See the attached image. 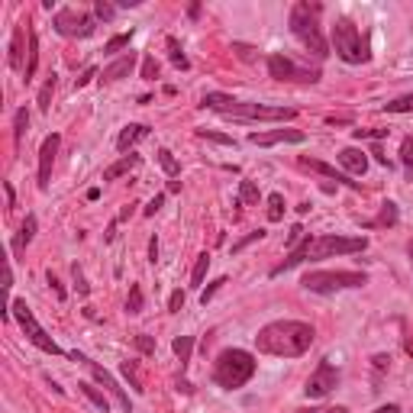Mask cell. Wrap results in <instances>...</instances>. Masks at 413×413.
<instances>
[{"instance_id":"obj_1","label":"cell","mask_w":413,"mask_h":413,"mask_svg":"<svg viewBox=\"0 0 413 413\" xmlns=\"http://www.w3.org/2000/svg\"><path fill=\"white\" fill-rule=\"evenodd\" d=\"M313 336H317V333H313L310 323H301V319H274V323L258 329L255 346H258V352H265V355L297 358L313 346Z\"/></svg>"},{"instance_id":"obj_2","label":"cell","mask_w":413,"mask_h":413,"mask_svg":"<svg viewBox=\"0 0 413 413\" xmlns=\"http://www.w3.org/2000/svg\"><path fill=\"white\" fill-rule=\"evenodd\" d=\"M204 107H210V110L223 113V116H233V120H294L297 113L288 110V107H265V103H245V100H233V97L226 94H216V91H210V94L204 97Z\"/></svg>"},{"instance_id":"obj_3","label":"cell","mask_w":413,"mask_h":413,"mask_svg":"<svg viewBox=\"0 0 413 413\" xmlns=\"http://www.w3.org/2000/svg\"><path fill=\"white\" fill-rule=\"evenodd\" d=\"M319 13H323L319 3H307V0L294 3L291 7V33L301 39L307 52H313L317 58H326L329 46H326V39H323V33H319Z\"/></svg>"},{"instance_id":"obj_4","label":"cell","mask_w":413,"mask_h":413,"mask_svg":"<svg viewBox=\"0 0 413 413\" xmlns=\"http://www.w3.org/2000/svg\"><path fill=\"white\" fill-rule=\"evenodd\" d=\"M252 375H255V358L245 349H226L213 362V381L220 387H226V391L249 385Z\"/></svg>"},{"instance_id":"obj_5","label":"cell","mask_w":413,"mask_h":413,"mask_svg":"<svg viewBox=\"0 0 413 413\" xmlns=\"http://www.w3.org/2000/svg\"><path fill=\"white\" fill-rule=\"evenodd\" d=\"M333 49H336V55L349 65H362L371 58L368 52V39L358 33V26L352 19H336V26H333Z\"/></svg>"},{"instance_id":"obj_6","label":"cell","mask_w":413,"mask_h":413,"mask_svg":"<svg viewBox=\"0 0 413 413\" xmlns=\"http://www.w3.org/2000/svg\"><path fill=\"white\" fill-rule=\"evenodd\" d=\"M301 284L313 294H336L349 291V288H362V284H368V278L365 272H307Z\"/></svg>"},{"instance_id":"obj_7","label":"cell","mask_w":413,"mask_h":413,"mask_svg":"<svg viewBox=\"0 0 413 413\" xmlns=\"http://www.w3.org/2000/svg\"><path fill=\"white\" fill-rule=\"evenodd\" d=\"M10 313L17 317V323L23 326V333H26V339L33 342V346L42 349V352H49V355H62L58 342H55L52 336H49L46 329L39 326V319L33 317V310L26 307V301H10Z\"/></svg>"},{"instance_id":"obj_8","label":"cell","mask_w":413,"mask_h":413,"mask_svg":"<svg viewBox=\"0 0 413 413\" xmlns=\"http://www.w3.org/2000/svg\"><path fill=\"white\" fill-rule=\"evenodd\" d=\"M368 245L365 236H319L310 243V262H319V258H333V255H352L362 252Z\"/></svg>"},{"instance_id":"obj_9","label":"cell","mask_w":413,"mask_h":413,"mask_svg":"<svg viewBox=\"0 0 413 413\" xmlns=\"http://www.w3.org/2000/svg\"><path fill=\"white\" fill-rule=\"evenodd\" d=\"M55 29L68 39H87L97 29V23H94L91 13H85V10L65 7V10H58L55 13Z\"/></svg>"},{"instance_id":"obj_10","label":"cell","mask_w":413,"mask_h":413,"mask_svg":"<svg viewBox=\"0 0 413 413\" xmlns=\"http://www.w3.org/2000/svg\"><path fill=\"white\" fill-rule=\"evenodd\" d=\"M268 75L274 81H301V85H317L319 71H307V68L294 65L288 55H268Z\"/></svg>"},{"instance_id":"obj_11","label":"cell","mask_w":413,"mask_h":413,"mask_svg":"<svg viewBox=\"0 0 413 413\" xmlns=\"http://www.w3.org/2000/svg\"><path fill=\"white\" fill-rule=\"evenodd\" d=\"M71 358H75V362H85V365L91 368V375H94V381H97V385H103V387H107V391H110V397H113V401H116V404H120L126 413H132V401H130V394H126V391H123V387L116 385V381H113V375H110V371H107V368H103V365H97V362H91V358H87V355H81V352H71Z\"/></svg>"},{"instance_id":"obj_12","label":"cell","mask_w":413,"mask_h":413,"mask_svg":"<svg viewBox=\"0 0 413 413\" xmlns=\"http://www.w3.org/2000/svg\"><path fill=\"white\" fill-rule=\"evenodd\" d=\"M336 385H339V368H333L329 362H319L317 371L307 378V387H304V394L313 397V401H319V397H326Z\"/></svg>"},{"instance_id":"obj_13","label":"cell","mask_w":413,"mask_h":413,"mask_svg":"<svg viewBox=\"0 0 413 413\" xmlns=\"http://www.w3.org/2000/svg\"><path fill=\"white\" fill-rule=\"evenodd\" d=\"M58 132H52V136H46V142H42V149H39V188L46 191L49 181H52V165H55V155H58Z\"/></svg>"},{"instance_id":"obj_14","label":"cell","mask_w":413,"mask_h":413,"mask_svg":"<svg viewBox=\"0 0 413 413\" xmlns=\"http://www.w3.org/2000/svg\"><path fill=\"white\" fill-rule=\"evenodd\" d=\"M304 139L307 136L301 130H272V132H252L249 136L252 146H278V142H304Z\"/></svg>"},{"instance_id":"obj_15","label":"cell","mask_w":413,"mask_h":413,"mask_svg":"<svg viewBox=\"0 0 413 413\" xmlns=\"http://www.w3.org/2000/svg\"><path fill=\"white\" fill-rule=\"evenodd\" d=\"M301 168H310V171H317V175H326V178H336L339 184H346V188H352V191H358L362 184L358 181H352L349 175H342V171H336L333 165H323V161H317V159H307V155H301Z\"/></svg>"},{"instance_id":"obj_16","label":"cell","mask_w":413,"mask_h":413,"mask_svg":"<svg viewBox=\"0 0 413 413\" xmlns=\"http://www.w3.org/2000/svg\"><path fill=\"white\" fill-rule=\"evenodd\" d=\"M336 159H339V165H342L349 175H365V171H368L365 152H358V149H342Z\"/></svg>"},{"instance_id":"obj_17","label":"cell","mask_w":413,"mask_h":413,"mask_svg":"<svg viewBox=\"0 0 413 413\" xmlns=\"http://www.w3.org/2000/svg\"><path fill=\"white\" fill-rule=\"evenodd\" d=\"M149 136V126H142V123H130V126H123V132L116 136V149L120 152H130L132 146L139 139H146Z\"/></svg>"},{"instance_id":"obj_18","label":"cell","mask_w":413,"mask_h":413,"mask_svg":"<svg viewBox=\"0 0 413 413\" xmlns=\"http://www.w3.org/2000/svg\"><path fill=\"white\" fill-rule=\"evenodd\" d=\"M132 68H136V55H123V58H116V62H113V65H107L103 68V75H100V81H120V78H126L132 71Z\"/></svg>"},{"instance_id":"obj_19","label":"cell","mask_w":413,"mask_h":413,"mask_svg":"<svg viewBox=\"0 0 413 413\" xmlns=\"http://www.w3.org/2000/svg\"><path fill=\"white\" fill-rule=\"evenodd\" d=\"M36 216L33 213H26V220H23V226H19V233H17V239H13V252H23L29 243H33V236H36Z\"/></svg>"},{"instance_id":"obj_20","label":"cell","mask_w":413,"mask_h":413,"mask_svg":"<svg viewBox=\"0 0 413 413\" xmlns=\"http://www.w3.org/2000/svg\"><path fill=\"white\" fill-rule=\"evenodd\" d=\"M136 165H139V155H123L120 161H113L110 168H103V181H116L120 175H130Z\"/></svg>"},{"instance_id":"obj_21","label":"cell","mask_w":413,"mask_h":413,"mask_svg":"<svg viewBox=\"0 0 413 413\" xmlns=\"http://www.w3.org/2000/svg\"><path fill=\"white\" fill-rule=\"evenodd\" d=\"M10 68L13 71H19L23 68V29H13V39H10ZM26 71V68H23Z\"/></svg>"},{"instance_id":"obj_22","label":"cell","mask_w":413,"mask_h":413,"mask_svg":"<svg viewBox=\"0 0 413 413\" xmlns=\"http://www.w3.org/2000/svg\"><path fill=\"white\" fill-rule=\"evenodd\" d=\"M78 387H81V394H85L87 401H91V404L97 407V410H103V413L110 410V401H107V397H103V394H100V391H97L94 385H87V381H85V385H78Z\"/></svg>"},{"instance_id":"obj_23","label":"cell","mask_w":413,"mask_h":413,"mask_svg":"<svg viewBox=\"0 0 413 413\" xmlns=\"http://www.w3.org/2000/svg\"><path fill=\"white\" fill-rule=\"evenodd\" d=\"M168 58L175 62V68H181V71H188V68H191L188 55L181 52V46H178V39H175V36H168Z\"/></svg>"},{"instance_id":"obj_24","label":"cell","mask_w":413,"mask_h":413,"mask_svg":"<svg viewBox=\"0 0 413 413\" xmlns=\"http://www.w3.org/2000/svg\"><path fill=\"white\" fill-rule=\"evenodd\" d=\"M206 268H210V255L200 252L197 255V265H194V272H191V288H200V284H204Z\"/></svg>"},{"instance_id":"obj_25","label":"cell","mask_w":413,"mask_h":413,"mask_svg":"<svg viewBox=\"0 0 413 413\" xmlns=\"http://www.w3.org/2000/svg\"><path fill=\"white\" fill-rule=\"evenodd\" d=\"M171 349H175V355L181 358V365H188V362H191V349H194V339H191V336H178L175 342H171Z\"/></svg>"},{"instance_id":"obj_26","label":"cell","mask_w":413,"mask_h":413,"mask_svg":"<svg viewBox=\"0 0 413 413\" xmlns=\"http://www.w3.org/2000/svg\"><path fill=\"white\" fill-rule=\"evenodd\" d=\"M159 165L165 168V175H168V178H178V175H181L178 159H175V155H171L168 149H159Z\"/></svg>"},{"instance_id":"obj_27","label":"cell","mask_w":413,"mask_h":413,"mask_svg":"<svg viewBox=\"0 0 413 413\" xmlns=\"http://www.w3.org/2000/svg\"><path fill=\"white\" fill-rule=\"evenodd\" d=\"M36 62H39V36L36 33H29V62H26V71H23L26 81L36 75Z\"/></svg>"},{"instance_id":"obj_28","label":"cell","mask_w":413,"mask_h":413,"mask_svg":"<svg viewBox=\"0 0 413 413\" xmlns=\"http://www.w3.org/2000/svg\"><path fill=\"white\" fill-rule=\"evenodd\" d=\"M401 161H404L407 178H413V136H404V139H401Z\"/></svg>"},{"instance_id":"obj_29","label":"cell","mask_w":413,"mask_h":413,"mask_svg":"<svg viewBox=\"0 0 413 413\" xmlns=\"http://www.w3.org/2000/svg\"><path fill=\"white\" fill-rule=\"evenodd\" d=\"M394 223H397V204L385 200V204H381V216H378L375 223H368V226H394Z\"/></svg>"},{"instance_id":"obj_30","label":"cell","mask_w":413,"mask_h":413,"mask_svg":"<svg viewBox=\"0 0 413 413\" xmlns=\"http://www.w3.org/2000/svg\"><path fill=\"white\" fill-rule=\"evenodd\" d=\"M52 94H55V75H52V78H49V81H46V85H42V91H39V110H42V113H49V107H52Z\"/></svg>"},{"instance_id":"obj_31","label":"cell","mask_w":413,"mask_h":413,"mask_svg":"<svg viewBox=\"0 0 413 413\" xmlns=\"http://www.w3.org/2000/svg\"><path fill=\"white\" fill-rule=\"evenodd\" d=\"M130 42H132V29H130V33H120V36H113L110 42L103 46V52H107V55H116V52H120V49H126Z\"/></svg>"},{"instance_id":"obj_32","label":"cell","mask_w":413,"mask_h":413,"mask_svg":"<svg viewBox=\"0 0 413 413\" xmlns=\"http://www.w3.org/2000/svg\"><path fill=\"white\" fill-rule=\"evenodd\" d=\"M281 216H284V197L281 194H268V220L278 223Z\"/></svg>"},{"instance_id":"obj_33","label":"cell","mask_w":413,"mask_h":413,"mask_svg":"<svg viewBox=\"0 0 413 413\" xmlns=\"http://www.w3.org/2000/svg\"><path fill=\"white\" fill-rule=\"evenodd\" d=\"M26 130H29V113L23 107V110H17V120H13V139H17V146L23 142V132Z\"/></svg>"},{"instance_id":"obj_34","label":"cell","mask_w":413,"mask_h":413,"mask_svg":"<svg viewBox=\"0 0 413 413\" xmlns=\"http://www.w3.org/2000/svg\"><path fill=\"white\" fill-rule=\"evenodd\" d=\"M239 204H258V188H255L252 181L239 184Z\"/></svg>"},{"instance_id":"obj_35","label":"cell","mask_w":413,"mask_h":413,"mask_svg":"<svg viewBox=\"0 0 413 413\" xmlns=\"http://www.w3.org/2000/svg\"><path fill=\"white\" fill-rule=\"evenodd\" d=\"M385 110H387V113H410V110H413V94L397 97V100L385 103Z\"/></svg>"},{"instance_id":"obj_36","label":"cell","mask_w":413,"mask_h":413,"mask_svg":"<svg viewBox=\"0 0 413 413\" xmlns=\"http://www.w3.org/2000/svg\"><path fill=\"white\" fill-rule=\"evenodd\" d=\"M120 371H123V378H126V381H132V387H136V391H142V381H139V371H136V362H123Z\"/></svg>"},{"instance_id":"obj_37","label":"cell","mask_w":413,"mask_h":413,"mask_svg":"<svg viewBox=\"0 0 413 413\" xmlns=\"http://www.w3.org/2000/svg\"><path fill=\"white\" fill-rule=\"evenodd\" d=\"M126 310H130V313H139V310H142V288H139V284H132V288H130V301H126Z\"/></svg>"},{"instance_id":"obj_38","label":"cell","mask_w":413,"mask_h":413,"mask_svg":"<svg viewBox=\"0 0 413 413\" xmlns=\"http://www.w3.org/2000/svg\"><path fill=\"white\" fill-rule=\"evenodd\" d=\"M200 139H210V142H220V146H236L233 136H223V132H213V130H197Z\"/></svg>"},{"instance_id":"obj_39","label":"cell","mask_w":413,"mask_h":413,"mask_svg":"<svg viewBox=\"0 0 413 413\" xmlns=\"http://www.w3.org/2000/svg\"><path fill=\"white\" fill-rule=\"evenodd\" d=\"M142 78H146V81H155V78H159V62L152 55L142 58Z\"/></svg>"},{"instance_id":"obj_40","label":"cell","mask_w":413,"mask_h":413,"mask_svg":"<svg viewBox=\"0 0 413 413\" xmlns=\"http://www.w3.org/2000/svg\"><path fill=\"white\" fill-rule=\"evenodd\" d=\"M94 13L103 19V23H110V19H113V13H116V10H113L110 3H107V0H97V3H94Z\"/></svg>"},{"instance_id":"obj_41","label":"cell","mask_w":413,"mask_h":413,"mask_svg":"<svg viewBox=\"0 0 413 413\" xmlns=\"http://www.w3.org/2000/svg\"><path fill=\"white\" fill-rule=\"evenodd\" d=\"M181 307H184V291H175L168 297V310L171 313H181Z\"/></svg>"},{"instance_id":"obj_42","label":"cell","mask_w":413,"mask_h":413,"mask_svg":"<svg viewBox=\"0 0 413 413\" xmlns=\"http://www.w3.org/2000/svg\"><path fill=\"white\" fill-rule=\"evenodd\" d=\"M262 236H265V229H255V233H249V236H245V239H243V243H236V245H233V252H243L245 245H249V243H255V239H262Z\"/></svg>"},{"instance_id":"obj_43","label":"cell","mask_w":413,"mask_h":413,"mask_svg":"<svg viewBox=\"0 0 413 413\" xmlns=\"http://www.w3.org/2000/svg\"><path fill=\"white\" fill-rule=\"evenodd\" d=\"M136 349L149 355V352H155V342H152V336H136Z\"/></svg>"},{"instance_id":"obj_44","label":"cell","mask_w":413,"mask_h":413,"mask_svg":"<svg viewBox=\"0 0 413 413\" xmlns=\"http://www.w3.org/2000/svg\"><path fill=\"white\" fill-rule=\"evenodd\" d=\"M161 204H165V197H161V194H155V197L146 204V216H155V213L161 210Z\"/></svg>"},{"instance_id":"obj_45","label":"cell","mask_w":413,"mask_h":413,"mask_svg":"<svg viewBox=\"0 0 413 413\" xmlns=\"http://www.w3.org/2000/svg\"><path fill=\"white\" fill-rule=\"evenodd\" d=\"M71 272H75V284H78V294H87V291H91V288H87V284H85V274H81V268H78V265H75V268H71Z\"/></svg>"},{"instance_id":"obj_46","label":"cell","mask_w":413,"mask_h":413,"mask_svg":"<svg viewBox=\"0 0 413 413\" xmlns=\"http://www.w3.org/2000/svg\"><path fill=\"white\" fill-rule=\"evenodd\" d=\"M220 284H226V278H220V281H213V284H210V288H206V291L204 294H200V301H210V297H213V294H216V288H220Z\"/></svg>"},{"instance_id":"obj_47","label":"cell","mask_w":413,"mask_h":413,"mask_svg":"<svg viewBox=\"0 0 413 413\" xmlns=\"http://www.w3.org/2000/svg\"><path fill=\"white\" fill-rule=\"evenodd\" d=\"M97 75V68H87V71H85V75H81V78H75V87H85L87 85V81H91V78H94Z\"/></svg>"},{"instance_id":"obj_48","label":"cell","mask_w":413,"mask_h":413,"mask_svg":"<svg viewBox=\"0 0 413 413\" xmlns=\"http://www.w3.org/2000/svg\"><path fill=\"white\" fill-rule=\"evenodd\" d=\"M13 288V272H10V262H3V291Z\"/></svg>"},{"instance_id":"obj_49","label":"cell","mask_w":413,"mask_h":413,"mask_svg":"<svg viewBox=\"0 0 413 413\" xmlns=\"http://www.w3.org/2000/svg\"><path fill=\"white\" fill-rule=\"evenodd\" d=\"M149 262L152 265L159 262V239H155V236H152V243H149Z\"/></svg>"},{"instance_id":"obj_50","label":"cell","mask_w":413,"mask_h":413,"mask_svg":"<svg viewBox=\"0 0 413 413\" xmlns=\"http://www.w3.org/2000/svg\"><path fill=\"white\" fill-rule=\"evenodd\" d=\"M49 284H52V288H55V294H58V301H65V291H62V284H58V278L52 272H49Z\"/></svg>"},{"instance_id":"obj_51","label":"cell","mask_w":413,"mask_h":413,"mask_svg":"<svg viewBox=\"0 0 413 413\" xmlns=\"http://www.w3.org/2000/svg\"><path fill=\"white\" fill-rule=\"evenodd\" d=\"M371 413H401V407H397V404H385V407H378V410H371Z\"/></svg>"},{"instance_id":"obj_52","label":"cell","mask_w":413,"mask_h":413,"mask_svg":"<svg viewBox=\"0 0 413 413\" xmlns=\"http://www.w3.org/2000/svg\"><path fill=\"white\" fill-rule=\"evenodd\" d=\"M319 413H349L346 407H326V410H319Z\"/></svg>"},{"instance_id":"obj_53","label":"cell","mask_w":413,"mask_h":413,"mask_svg":"<svg viewBox=\"0 0 413 413\" xmlns=\"http://www.w3.org/2000/svg\"><path fill=\"white\" fill-rule=\"evenodd\" d=\"M407 255H410V262H413V239H410V245H407Z\"/></svg>"}]
</instances>
